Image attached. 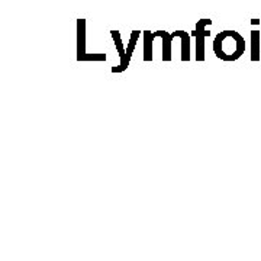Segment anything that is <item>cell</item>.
Segmentation results:
<instances>
[{
	"instance_id": "6da1fadb",
	"label": "cell",
	"mask_w": 261,
	"mask_h": 261,
	"mask_svg": "<svg viewBox=\"0 0 261 261\" xmlns=\"http://www.w3.org/2000/svg\"><path fill=\"white\" fill-rule=\"evenodd\" d=\"M244 49H245L244 38L235 31H225L215 38V54L222 60H226V61L237 60L243 56Z\"/></svg>"
},
{
	"instance_id": "7a4b0ae2",
	"label": "cell",
	"mask_w": 261,
	"mask_h": 261,
	"mask_svg": "<svg viewBox=\"0 0 261 261\" xmlns=\"http://www.w3.org/2000/svg\"><path fill=\"white\" fill-rule=\"evenodd\" d=\"M207 23H211L209 19H203L197 23V28H196V39H197V44H196V53H197V60H203V53H205V37L209 35V32H206L205 27Z\"/></svg>"
},
{
	"instance_id": "3957f363",
	"label": "cell",
	"mask_w": 261,
	"mask_h": 261,
	"mask_svg": "<svg viewBox=\"0 0 261 261\" xmlns=\"http://www.w3.org/2000/svg\"><path fill=\"white\" fill-rule=\"evenodd\" d=\"M174 37L177 35V37L181 38V42H183V48H181V60H185L187 61L189 58H190V51H189V37H187L186 34L183 32V31H178V32H174L173 34Z\"/></svg>"
},
{
	"instance_id": "277c9868",
	"label": "cell",
	"mask_w": 261,
	"mask_h": 261,
	"mask_svg": "<svg viewBox=\"0 0 261 261\" xmlns=\"http://www.w3.org/2000/svg\"><path fill=\"white\" fill-rule=\"evenodd\" d=\"M257 42H258V32H252V60H258V48H257Z\"/></svg>"
},
{
	"instance_id": "5b68a950",
	"label": "cell",
	"mask_w": 261,
	"mask_h": 261,
	"mask_svg": "<svg viewBox=\"0 0 261 261\" xmlns=\"http://www.w3.org/2000/svg\"><path fill=\"white\" fill-rule=\"evenodd\" d=\"M149 39H152V35L149 32H145V60H151L152 58V51H151V45H149Z\"/></svg>"
}]
</instances>
